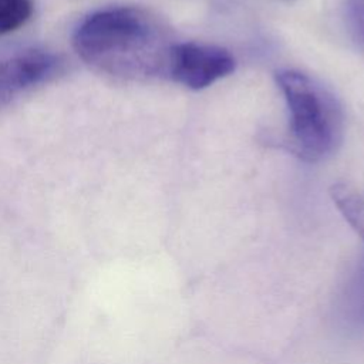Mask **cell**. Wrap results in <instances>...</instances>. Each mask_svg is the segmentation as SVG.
Returning <instances> with one entry per match:
<instances>
[{
	"label": "cell",
	"instance_id": "5",
	"mask_svg": "<svg viewBox=\"0 0 364 364\" xmlns=\"http://www.w3.org/2000/svg\"><path fill=\"white\" fill-rule=\"evenodd\" d=\"M330 196L354 232L364 240V191L350 182H336Z\"/></svg>",
	"mask_w": 364,
	"mask_h": 364
},
{
	"label": "cell",
	"instance_id": "4",
	"mask_svg": "<svg viewBox=\"0 0 364 364\" xmlns=\"http://www.w3.org/2000/svg\"><path fill=\"white\" fill-rule=\"evenodd\" d=\"M60 54L31 48L16 53L0 63V107L40 84L48 82L64 70Z\"/></svg>",
	"mask_w": 364,
	"mask_h": 364
},
{
	"label": "cell",
	"instance_id": "3",
	"mask_svg": "<svg viewBox=\"0 0 364 364\" xmlns=\"http://www.w3.org/2000/svg\"><path fill=\"white\" fill-rule=\"evenodd\" d=\"M235 68V57L226 48L192 41L175 43L168 78L191 90H203L232 74Z\"/></svg>",
	"mask_w": 364,
	"mask_h": 364
},
{
	"label": "cell",
	"instance_id": "6",
	"mask_svg": "<svg viewBox=\"0 0 364 364\" xmlns=\"http://www.w3.org/2000/svg\"><path fill=\"white\" fill-rule=\"evenodd\" d=\"M31 14V0H0V36L21 27Z\"/></svg>",
	"mask_w": 364,
	"mask_h": 364
},
{
	"label": "cell",
	"instance_id": "1",
	"mask_svg": "<svg viewBox=\"0 0 364 364\" xmlns=\"http://www.w3.org/2000/svg\"><path fill=\"white\" fill-rule=\"evenodd\" d=\"M175 41L154 13L134 6L91 13L75 27L73 46L97 71L121 80L168 78Z\"/></svg>",
	"mask_w": 364,
	"mask_h": 364
},
{
	"label": "cell",
	"instance_id": "7",
	"mask_svg": "<svg viewBox=\"0 0 364 364\" xmlns=\"http://www.w3.org/2000/svg\"><path fill=\"white\" fill-rule=\"evenodd\" d=\"M347 21L351 36L364 48V0H348Z\"/></svg>",
	"mask_w": 364,
	"mask_h": 364
},
{
	"label": "cell",
	"instance_id": "2",
	"mask_svg": "<svg viewBox=\"0 0 364 364\" xmlns=\"http://www.w3.org/2000/svg\"><path fill=\"white\" fill-rule=\"evenodd\" d=\"M276 82L289 111V149L306 162L333 155L343 139V111L337 98L300 71L280 70Z\"/></svg>",
	"mask_w": 364,
	"mask_h": 364
}]
</instances>
